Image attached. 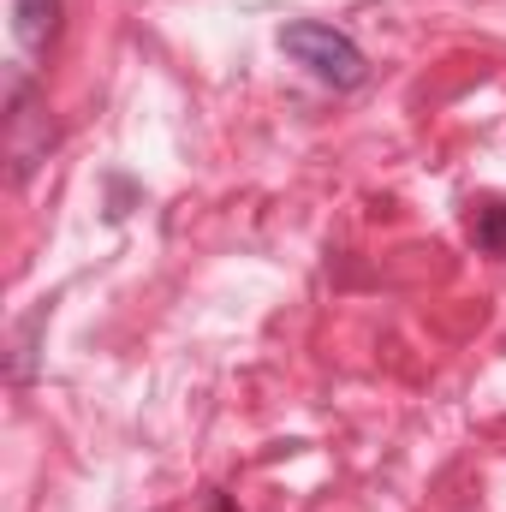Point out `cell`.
Listing matches in <instances>:
<instances>
[{
	"label": "cell",
	"instance_id": "obj_1",
	"mask_svg": "<svg viewBox=\"0 0 506 512\" xmlns=\"http://www.w3.org/2000/svg\"><path fill=\"white\" fill-rule=\"evenodd\" d=\"M6 173H12V185H24L42 161H48V149H54V114H48V96L36 90V78L24 72V66H6Z\"/></svg>",
	"mask_w": 506,
	"mask_h": 512
},
{
	"label": "cell",
	"instance_id": "obj_2",
	"mask_svg": "<svg viewBox=\"0 0 506 512\" xmlns=\"http://www.w3.org/2000/svg\"><path fill=\"white\" fill-rule=\"evenodd\" d=\"M280 48H286L310 78H322V84H334V90H358V84L370 78L364 48H358L346 30L322 24V18H292V24H280Z\"/></svg>",
	"mask_w": 506,
	"mask_h": 512
},
{
	"label": "cell",
	"instance_id": "obj_3",
	"mask_svg": "<svg viewBox=\"0 0 506 512\" xmlns=\"http://www.w3.org/2000/svg\"><path fill=\"white\" fill-rule=\"evenodd\" d=\"M12 36L24 54H48L60 36V0H12Z\"/></svg>",
	"mask_w": 506,
	"mask_h": 512
},
{
	"label": "cell",
	"instance_id": "obj_4",
	"mask_svg": "<svg viewBox=\"0 0 506 512\" xmlns=\"http://www.w3.org/2000/svg\"><path fill=\"white\" fill-rule=\"evenodd\" d=\"M471 239L483 256H506V203H471Z\"/></svg>",
	"mask_w": 506,
	"mask_h": 512
},
{
	"label": "cell",
	"instance_id": "obj_5",
	"mask_svg": "<svg viewBox=\"0 0 506 512\" xmlns=\"http://www.w3.org/2000/svg\"><path fill=\"white\" fill-rule=\"evenodd\" d=\"M42 322H48V304H36L30 322H18V340H12V346H18V352H12V382H30V346H36V328H42Z\"/></svg>",
	"mask_w": 506,
	"mask_h": 512
}]
</instances>
